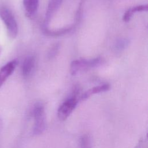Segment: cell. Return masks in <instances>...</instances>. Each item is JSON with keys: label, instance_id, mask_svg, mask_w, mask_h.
<instances>
[{"label": "cell", "instance_id": "obj_14", "mask_svg": "<svg viewBox=\"0 0 148 148\" xmlns=\"http://www.w3.org/2000/svg\"><path fill=\"white\" fill-rule=\"evenodd\" d=\"M0 53H1V48H0Z\"/></svg>", "mask_w": 148, "mask_h": 148}, {"label": "cell", "instance_id": "obj_4", "mask_svg": "<svg viewBox=\"0 0 148 148\" xmlns=\"http://www.w3.org/2000/svg\"><path fill=\"white\" fill-rule=\"evenodd\" d=\"M78 100L75 96L71 97L66 99L59 106L57 111V116L60 120H66L76 107Z\"/></svg>", "mask_w": 148, "mask_h": 148}, {"label": "cell", "instance_id": "obj_11", "mask_svg": "<svg viewBox=\"0 0 148 148\" xmlns=\"http://www.w3.org/2000/svg\"><path fill=\"white\" fill-rule=\"evenodd\" d=\"M71 29H72V27L65 28H64L58 29V30H49L47 27H46L45 26H43V31L44 33L48 35H51V36L63 35L70 32Z\"/></svg>", "mask_w": 148, "mask_h": 148}, {"label": "cell", "instance_id": "obj_5", "mask_svg": "<svg viewBox=\"0 0 148 148\" xmlns=\"http://www.w3.org/2000/svg\"><path fill=\"white\" fill-rule=\"evenodd\" d=\"M17 64L18 61L14 59L7 62L0 69V87L13 73Z\"/></svg>", "mask_w": 148, "mask_h": 148}, {"label": "cell", "instance_id": "obj_13", "mask_svg": "<svg viewBox=\"0 0 148 148\" xmlns=\"http://www.w3.org/2000/svg\"><path fill=\"white\" fill-rule=\"evenodd\" d=\"M127 45V43L126 42L125 40H119L117 43L116 44V47L117 49H121L124 48V47H125V45Z\"/></svg>", "mask_w": 148, "mask_h": 148}, {"label": "cell", "instance_id": "obj_8", "mask_svg": "<svg viewBox=\"0 0 148 148\" xmlns=\"http://www.w3.org/2000/svg\"><path fill=\"white\" fill-rule=\"evenodd\" d=\"M23 3L26 14L28 17H32L38 11L39 0H23Z\"/></svg>", "mask_w": 148, "mask_h": 148}, {"label": "cell", "instance_id": "obj_12", "mask_svg": "<svg viewBox=\"0 0 148 148\" xmlns=\"http://www.w3.org/2000/svg\"><path fill=\"white\" fill-rule=\"evenodd\" d=\"M90 138L88 135H84L80 139V148H90Z\"/></svg>", "mask_w": 148, "mask_h": 148}, {"label": "cell", "instance_id": "obj_6", "mask_svg": "<svg viewBox=\"0 0 148 148\" xmlns=\"http://www.w3.org/2000/svg\"><path fill=\"white\" fill-rule=\"evenodd\" d=\"M63 0H50L47 6V9L46 10L45 14V19L44 25L46 27H47L50 20L54 14V13L57 11L60 8Z\"/></svg>", "mask_w": 148, "mask_h": 148}, {"label": "cell", "instance_id": "obj_9", "mask_svg": "<svg viewBox=\"0 0 148 148\" xmlns=\"http://www.w3.org/2000/svg\"><path fill=\"white\" fill-rule=\"evenodd\" d=\"M110 89V85L108 84H103L93 87L86 91L80 97L81 100H85L89 98L92 95L103 92L108 91Z\"/></svg>", "mask_w": 148, "mask_h": 148}, {"label": "cell", "instance_id": "obj_3", "mask_svg": "<svg viewBox=\"0 0 148 148\" xmlns=\"http://www.w3.org/2000/svg\"><path fill=\"white\" fill-rule=\"evenodd\" d=\"M101 58L97 57L91 59H79L73 61L71 64L70 72L72 75H76L79 72L99 66Z\"/></svg>", "mask_w": 148, "mask_h": 148}, {"label": "cell", "instance_id": "obj_10", "mask_svg": "<svg viewBox=\"0 0 148 148\" xmlns=\"http://www.w3.org/2000/svg\"><path fill=\"white\" fill-rule=\"evenodd\" d=\"M148 9L147 5H140L133 6L129 8L124 14L123 16V20L124 22H128L132 17L133 15L136 12L147 11Z\"/></svg>", "mask_w": 148, "mask_h": 148}, {"label": "cell", "instance_id": "obj_7", "mask_svg": "<svg viewBox=\"0 0 148 148\" xmlns=\"http://www.w3.org/2000/svg\"><path fill=\"white\" fill-rule=\"evenodd\" d=\"M35 58L32 56H28L26 57L22 64L21 72L23 76L27 77L31 75L32 71L35 66Z\"/></svg>", "mask_w": 148, "mask_h": 148}, {"label": "cell", "instance_id": "obj_2", "mask_svg": "<svg viewBox=\"0 0 148 148\" xmlns=\"http://www.w3.org/2000/svg\"><path fill=\"white\" fill-rule=\"evenodd\" d=\"M32 115L34 120L33 134L40 135L44 132L46 127L45 108L42 103L38 102L34 105Z\"/></svg>", "mask_w": 148, "mask_h": 148}, {"label": "cell", "instance_id": "obj_1", "mask_svg": "<svg viewBox=\"0 0 148 148\" xmlns=\"http://www.w3.org/2000/svg\"><path fill=\"white\" fill-rule=\"evenodd\" d=\"M0 18L2 20L9 36L14 39L18 34V24L12 12L8 8L0 6Z\"/></svg>", "mask_w": 148, "mask_h": 148}]
</instances>
